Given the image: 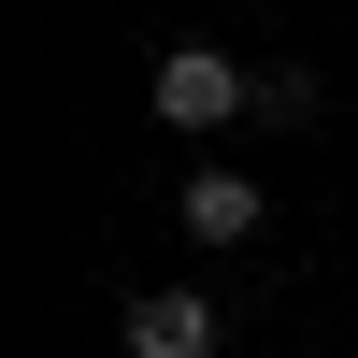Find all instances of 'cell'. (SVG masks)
Returning a JSON list of instances; mask_svg holds the SVG:
<instances>
[{
  "label": "cell",
  "instance_id": "7a4b0ae2",
  "mask_svg": "<svg viewBox=\"0 0 358 358\" xmlns=\"http://www.w3.org/2000/svg\"><path fill=\"white\" fill-rule=\"evenodd\" d=\"M215 344H229V315L201 287H143L129 301V358H215Z\"/></svg>",
  "mask_w": 358,
  "mask_h": 358
},
{
  "label": "cell",
  "instance_id": "3957f363",
  "mask_svg": "<svg viewBox=\"0 0 358 358\" xmlns=\"http://www.w3.org/2000/svg\"><path fill=\"white\" fill-rule=\"evenodd\" d=\"M258 201H273L258 172H187V201H172V215H187V244H244Z\"/></svg>",
  "mask_w": 358,
  "mask_h": 358
},
{
  "label": "cell",
  "instance_id": "277c9868",
  "mask_svg": "<svg viewBox=\"0 0 358 358\" xmlns=\"http://www.w3.org/2000/svg\"><path fill=\"white\" fill-rule=\"evenodd\" d=\"M258 115L273 129H315V72H258Z\"/></svg>",
  "mask_w": 358,
  "mask_h": 358
},
{
  "label": "cell",
  "instance_id": "6da1fadb",
  "mask_svg": "<svg viewBox=\"0 0 358 358\" xmlns=\"http://www.w3.org/2000/svg\"><path fill=\"white\" fill-rule=\"evenodd\" d=\"M143 101H158V129H229V115H258V72L215 57V43H172L143 72Z\"/></svg>",
  "mask_w": 358,
  "mask_h": 358
}]
</instances>
